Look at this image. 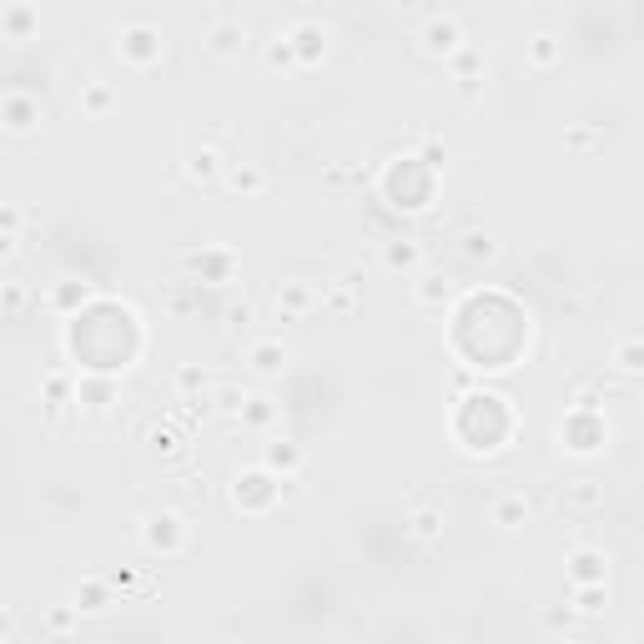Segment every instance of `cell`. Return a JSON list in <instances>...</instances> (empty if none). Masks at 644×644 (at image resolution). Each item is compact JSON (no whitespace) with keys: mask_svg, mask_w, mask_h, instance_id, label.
<instances>
[{"mask_svg":"<svg viewBox=\"0 0 644 644\" xmlns=\"http://www.w3.org/2000/svg\"><path fill=\"white\" fill-rule=\"evenodd\" d=\"M554 438H559V448H564V453L590 459V453H600V448L610 443V423H604V413H579V408H564Z\"/></svg>","mask_w":644,"mask_h":644,"instance_id":"52a82bcc","label":"cell"},{"mask_svg":"<svg viewBox=\"0 0 644 644\" xmlns=\"http://www.w3.org/2000/svg\"><path fill=\"white\" fill-rule=\"evenodd\" d=\"M433 176H438V172H428V166L418 162V156H398V162L382 166L378 186H382V197L393 202L398 212H423L428 202H433V192H438Z\"/></svg>","mask_w":644,"mask_h":644,"instance_id":"7a4b0ae2","label":"cell"},{"mask_svg":"<svg viewBox=\"0 0 644 644\" xmlns=\"http://www.w3.org/2000/svg\"><path fill=\"white\" fill-rule=\"evenodd\" d=\"M227 166H232V156L222 152L217 142H202L197 152L186 156V176H192V182H197V186H222Z\"/></svg>","mask_w":644,"mask_h":644,"instance_id":"ffe728a7","label":"cell"},{"mask_svg":"<svg viewBox=\"0 0 644 644\" xmlns=\"http://www.w3.org/2000/svg\"><path fill=\"white\" fill-rule=\"evenodd\" d=\"M559 503H564L569 513H600L604 503H610V483L594 479V473L564 479V489H559Z\"/></svg>","mask_w":644,"mask_h":644,"instance_id":"d6986e66","label":"cell"},{"mask_svg":"<svg viewBox=\"0 0 644 644\" xmlns=\"http://www.w3.org/2000/svg\"><path fill=\"white\" fill-rule=\"evenodd\" d=\"M257 55H263V67L267 71H303L297 67V51H293V41H287V31H273L263 45H257Z\"/></svg>","mask_w":644,"mask_h":644,"instance_id":"4dcf8cb0","label":"cell"},{"mask_svg":"<svg viewBox=\"0 0 644 644\" xmlns=\"http://www.w3.org/2000/svg\"><path fill=\"white\" fill-rule=\"evenodd\" d=\"M524 67L534 71V76H549V71L564 67V41H559L554 31H534L524 41Z\"/></svg>","mask_w":644,"mask_h":644,"instance_id":"44dd1931","label":"cell"},{"mask_svg":"<svg viewBox=\"0 0 644 644\" xmlns=\"http://www.w3.org/2000/svg\"><path fill=\"white\" fill-rule=\"evenodd\" d=\"M574 624H579V614L569 610V604H549V610H544V630L549 634H569Z\"/></svg>","mask_w":644,"mask_h":644,"instance_id":"ee69618b","label":"cell"},{"mask_svg":"<svg viewBox=\"0 0 644 644\" xmlns=\"http://www.w3.org/2000/svg\"><path fill=\"white\" fill-rule=\"evenodd\" d=\"M35 25H41V11H35V6H21V0H16V6H6V11H0V35H6L11 45L31 41Z\"/></svg>","mask_w":644,"mask_h":644,"instance_id":"4316f807","label":"cell"},{"mask_svg":"<svg viewBox=\"0 0 644 644\" xmlns=\"http://www.w3.org/2000/svg\"><path fill=\"white\" fill-rule=\"evenodd\" d=\"M287 362H293V348H287V343L277 338V333H257V338L242 343V368H247L257 382L283 378Z\"/></svg>","mask_w":644,"mask_h":644,"instance_id":"ba28073f","label":"cell"},{"mask_svg":"<svg viewBox=\"0 0 644 644\" xmlns=\"http://www.w3.org/2000/svg\"><path fill=\"white\" fill-rule=\"evenodd\" d=\"M142 549L146 554H162V559H176L186 554V544H192V524H186V509H156L142 519Z\"/></svg>","mask_w":644,"mask_h":644,"instance_id":"277c9868","label":"cell"},{"mask_svg":"<svg viewBox=\"0 0 644 644\" xmlns=\"http://www.w3.org/2000/svg\"><path fill=\"white\" fill-rule=\"evenodd\" d=\"M116 61L126 71H156L166 61V35L162 25L152 21V16H126V21H116Z\"/></svg>","mask_w":644,"mask_h":644,"instance_id":"6da1fadb","label":"cell"},{"mask_svg":"<svg viewBox=\"0 0 644 644\" xmlns=\"http://www.w3.org/2000/svg\"><path fill=\"white\" fill-rule=\"evenodd\" d=\"M263 469L273 473V479H303L307 448L297 443V438H287V433H273V438L263 443Z\"/></svg>","mask_w":644,"mask_h":644,"instance_id":"2e32d148","label":"cell"},{"mask_svg":"<svg viewBox=\"0 0 644 644\" xmlns=\"http://www.w3.org/2000/svg\"><path fill=\"white\" fill-rule=\"evenodd\" d=\"M564 574L569 590H584V584H610V554L600 544H574L564 554Z\"/></svg>","mask_w":644,"mask_h":644,"instance_id":"4fadbf2b","label":"cell"},{"mask_svg":"<svg viewBox=\"0 0 644 644\" xmlns=\"http://www.w3.org/2000/svg\"><path fill=\"white\" fill-rule=\"evenodd\" d=\"M76 106H81V116H111V111H116V86H111V81H81V96H76Z\"/></svg>","mask_w":644,"mask_h":644,"instance_id":"f1b7e54d","label":"cell"},{"mask_svg":"<svg viewBox=\"0 0 644 644\" xmlns=\"http://www.w3.org/2000/svg\"><path fill=\"white\" fill-rule=\"evenodd\" d=\"M443 519H448V509H443V503H433V499H428V503H418V509L408 513V539H418V544H428V549H433L438 539H443Z\"/></svg>","mask_w":644,"mask_h":644,"instance_id":"d4e9b609","label":"cell"},{"mask_svg":"<svg viewBox=\"0 0 644 644\" xmlns=\"http://www.w3.org/2000/svg\"><path fill=\"white\" fill-rule=\"evenodd\" d=\"M71 604L81 610V620H86V614H106L111 604H116V584H111L106 574H91V579H81L76 590H71Z\"/></svg>","mask_w":644,"mask_h":644,"instance_id":"7402d4cb","label":"cell"},{"mask_svg":"<svg viewBox=\"0 0 644 644\" xmlns=\"http://www.w3.org/2000/svg\"><path fill=\"white\" fill-rule=\"evenodd\" d=\"M413 156L428 166V172H443V166H448V146L438 142V136H418V152Z\"/></svg>","mask_w":644,"mask_h":644,"instance_id":"7bdbcfd3","label":"cell"},{"mask_svg":"<svg viewBox=\"0 0 644 644\" xmlns=\"http://www.w3.org/2000/svg\"><path fill=\"white\" fill-rule=\"evenodd\" d=\"M418 51L428 55V61H453V55L469 45V35H463V21L453 11H423V21H418Z\"/></svg>","mask_w":644,"mask_h":644,"instance_id":"5b68a950","label":"cell"},{"mask_svg":"<svg viewBox=\"0 0 644 644\" xmlns=\"http://www.w3.org/2000/svg\"><path fill=\"white\" fill-rule=\"evenodd\" d=\"M549 644H590V640H579V634H554Z\"/></svg>","mask_w":644,"mask_h":644,"instance_id":"7dc6e473","label":"cell"},{"mask_svg":"<svg viewBox=\"0 0 644 644\" xmlns=\"http://www.w3.org/2000/svg\"><path fill=\"white\" fill-rule=\"evenodd\" d=\"M273 313H277V323H307L313 313H323V293L307 277H287L273 293Z\"/></svg>","mask_w":644,"mask_h":644,"instance_id":"8fae6325","label":"cell"},{"mask_svg":"<svg viewBox=\"0 0 644 644\" xmlns=\"http://www.w3.org/2000/svg\"><path fill=\"white\" fill-rule=\"evenodd\" d=\"M172 388H176V398H182V403H197V398L217 393V382H212V372H207V368H197V362H186V368H176Z\"/></svg>","mask_w":644,"mask_h":644,"instance_id":"f546056e","label":"cell"},{"mask_svg":"<svg viewBox=\"0 0 644 644\" xmlns=\"http://www.w3.org/2000/svg\"><path fill=\"white\" fill-rule=\"evenodd\" d=\"M529 519H534V499H529L524 489H499L489 499V524L499 529V534H519Z\"/></svg>","mask_w":644,"mask_h":644,"instance_id":"5bb4252c","label":"cell"},{"mask_svg":"<svg viewBox=\"0 0 644 644\" xmlns=\"http://www.w3.org/2000/svg\"><path fill=\"white\" fill-rule=\"evenodd\" d=\"M0 634H6V644H16V640H21V614H16V610H6V620H0Z\"/></svg>","mask_w":644,"mask_h":644,"instance_id":"bcb514c9","label":"cell"},{"mask_svg":"<svg viewBox=\"0 0 644 644\" xmlns=\"http://www.w3.org/2000/svg\"><path fill=\"white\" fill-rule=\"evenodd\" d=\"M338 283H343V287H352V293H362V283H368V267H362V263H348V267H343Z\"/></svg>","mask_w":644,"mask_h":644,"instance_id":"f6af8a7d","label":"cell"},{"mask_svg":"<svg viewBox=\"0 0 644 644\" xmlns=\"http://www.w3.org/2000/svg\"><path fill=\"white\" fill-rule=\"evenodd\" d=\"M182 267H186V277H192L197 287H202V283H212V287L237 283V252H232V247H202V252H186Z\"/></svg>","mask_w":644,"mask_h":644,"instance_id":"9c48e42d","label":"cell"},{"mask_svg":"<svg viewBox=\"0 0 644 644\" xmlns=\"http://www.w3.org/2000/svg\"><path fill=\"white\" fill-rule=\"evenodd\" d=\"M569 610L579 620H600L610 610V584H584V590H569Z\"/></svg>","mask_w":644,"mask_h":644,"instance_id":"d6a6232c","label":"cell"},{"mask_svg":"<svg viewBox=\"0 0 644 644\" xmlns=\"http://www.w3.org/2000/svg\"><path fill=\"white\" fill-rule=\"evenodd\" d=\"M81 624V610L76 604H55L51 614H45V634H55V640H67L71 630H76Z\"/></svg>","mask_w":644,"mask_h":644,"instance_id":"60d3db41","label":"cell"},{"mask_svg":"<svg viewBox=\"0 0 644 644\" xmlns=\"http://www.w3.org/2000/svg\"><path fill=\"white\" fill-rule=\"evenodd\" d=\"M252 403V388L247 382H217V413L222 418H242V408Z\"/></svg>","mask_w":644,"mask_h":644,"instance_id":"74e56055","label":"cell"},{"mask_svg":"<svg viewBox=\"0 0 644 644\" xmlns=\"http://www.w3.org/2000/svg\"><path fill=\"white\" fill-rule=\"evenodd\" d=\"M41 121H45V101L35 96V91L11 86L6 96H0V126H6L11 136H31Z\"/></svg>","mask_w":644,"mask_h":644,"instance_id":"7c38bea8","label":"cell"},{"mask_svg":"<svg viewBox=\"0 0 644 644\" xmlns=\"http://www.w3.org/2000/svg\"><path fill=\"white\" fill-rule=\"evenodd\" d=\"M202 307V287L197 283H172L162 287V313L166 317H192Z\"/></svg>","mask_w":644,"mask_h":644,"instance_id":"1f68e13d","label":"cell"},{"mask_svg":"<svg viewBox=\"0 0 644 644\" xmlns=\"http://www.w3.org/2000/svg\"><path fill=\"white\" fill-rule=\"evenodd\" d=\"M96 297H106L96 283H86V277H67V283H55L51 293L41 297V303L51 307L55 317H67V323H71V317H81L91 303H96Z\"/></svg>","mask_w":644,"mask_h":644,"instance_id":"9a60e30c","label":"cell"},{"mask_svg":"<svg viewBox=\"0 0 644 644\" xmlns=\"http://www.w3.org/2000/svg\"><path fill=\"white\" fill-rule=\"evenodd\" d=\"M146 448H152V459H162V463H186V453H182V433L176 428H152V438H146Z\"/></svg>","mask_w":644,"mask_h":644,"instance_id":"8d00e7d4","label":"cell"},{"mask_svg":"<svg viewBox=\"0 0 644 644\" xmlns=\"http://www.w3.org/2000/svg\"><path fill=\"white\" fill-rule=\"evenodd\" d=\"M378 263L382 273H428V242L423 237H393V242H382L378 252Z\"/></svg>","mask_w":644,"mask_h":644,"instance_id":"ac0fdd59","label":"cell"},{"mask_svg":"<svg viewBox=\"0 0 644 644\" xmlns=\"http://www.w3.org/2000/svg\"><path fill=\"white\" fill-rule=\"evenodd\" d=\"M242 428H252V433H267V428L277 423V403L267 393H252V403L242 408V418H237Z\"/></svg>","mask_w":644,"mask_h":644,"instance_id":"d590c367","label":"cell"},{"mask_svg":"<svg viewBox=\"0 0 644 644\" xmlns=\"http://www.w3.org/2000/svg\"><path fill=\"white\" fill-rule=\"evenodd\" d=\"M463 257H469V263H493V257H499V242H493L489 232H469V237H463Z\"/></svg>","mask_w":644,"mask_h":644,"instance_id":"b9f144b4","label":"cell"},{"mask_svg":"<svg viewBox=\"0 0 644 644\" xmlns=\"http://www.w3.org/2000/svg\"><path fill=\"white\" fill-rule=\"evenodd\" d=\"M267 172L257 162H232L227 176H222V192H232V197H267Z\"/></svg>","mask_w":644,"mask_h":644,"instance_id":"603a6c76","label":"cell"},{"mask_svg":"<svg viewBox=\"0 0 644 644\" xmlns=\"http://www.w3.org/2000/svg\"><path fill=\"white\" fill-rule=\"evenodd\" d=\"M257 303H252L247 293L242 297H227V303H222V333H227V338H257Z\"/></svg>","mask_w":644,"mask_h":644,"instance_id":"484cf974","label":"cell"},{"mask_svg":"<svg viewBox=\"0 0 644 644\" xmlns=\"http://www.w3.org/2000/svg\"><path fill=\"white\" fill-rule=\"evenodd\" d=\"M352 313H358V293L352 287H343V283L323 287V317H352Z\"/></svg>","mask_w":644,"mask_h":644,"instance_id":"f35d334b","label":"cell"},{"mask_svg":"<svg viewBox=\"0 0 644 644\" xmlns=\"http://www.w3.org/2000/svg\"><path fill=\"white\" fill-rule=\"evenodd\" d=\"M459 283L453 277H443V273H418V283H413V307L418 313H428V317H443L448 307L459 303Z\"/></svg>","mask_w":644,"mask_h":644,"instance_id":"e0dca14e","label":"cell"},{"mask_svg":"<svg viewBox=\"0 0 644 644\" xmlns=\"http://www.w3.org/2000/svg\"><path fill=\"white\" fill-rule=\"evenodd\" d=\"M610 368L620 378H644V333H620L610 348Z\"/></svg>","mask_w":644,"mask_h":644,"instance_id":"cb8c5ba5","label":"cell"},{"mask_svg":"<svg viewBox=\"0 0 644 644\" xmlns=\"http://www.w3.org/2000/svg\"><path fill=\"white\" fill-rule=\"evenodd\" d=\"M247 45H252L247 21H242L237 11H227V6H217L212 21H207V31H202V55L227 67V61H242V55H247Z\"/></svg>","mask_w":644,"mask_h":644,"instance_id":"3957f363","label":"cell"},{"mask_svg":"<svg viewBox=\"0 0 644 644\" xmlns=\"http://www.w3.org/2000/svg\"><path fill=\"white\" fill-rule=\"evenodd\" d=\"M483 71H489V55H483L479 45H463V51L448 61V76L453 81H483Z\"/></svg>","mask_w":644,"mask_h":644,"instance_id":"e575fe53","label":"cell"},{"mask_svg":"<svg viewBox=\"0 0 644 644\" xmlns=\"http://www.w3.org/2000/svg\"><path fill=\"white\" fill-rule=\"evenodd\" d=\"M600 146H604V132H600V126H584V121H579V126H569V132H564V152L590 156V152H600Z\"/></svg>","mask_w":644,"mask_h":644,"instance_id":"ab89813d","label":"cell"},{"mask_svg":"<svg viewBox=\"0 0 644 644\" xmlns=\"http://www.w3.org/2000/svg\"><path fill=\"white\" fill-rule=\"evenodd\" d=\"M76 403L86 408V413H106V408L116 403V382L101 378V372H81V378H76Z\"/></svg>","mask_w":644,"mask_h":644,"instance_id":"83f0119b","label":"cell"},{"mask_svg":"<svg viewBox=\"0 0 644 644\" xmlns=\"http://www.w3.org/2000/svg\"><path fill=\"white\" fill-rule=\"evenodd\" d=\"M287 41H293V51H297V67H317L323 55H328V21H317V11L313 6H303L297 11V21L287 25Z\"/></svg>","mask_w":644,"mask_h":644,"instance_id":"30bf717a","label":"cell"},{"mask_svg":"<svg viewBox=\"0 0 644 644\" xmlns=\"http://www.w3.org/2000/svg\"><path fill=\"white\" fill-rule=\"evenodd\" d=\"M232 503L242 513H252V519H263V513H273L283 503V479H273L263 463L257 469H237L232 473Z\"/></svg>","mask_w":644,"mask_h":644,"instance_id":"8992f818","label":"cell"},{"mask_svg":"<svg viewBox=\"0 0 644 644\" xmlns=\"http://www.w3.org/2000/svg\"><path fill=\"white\" fill-rule=\"evenodd\" d=\"M0 307H6V317H21V313H31V307H41V297L31 293V283L6 277V283H0Z\"/></svg>","mask_w":644,"mask_h":644,"instance_id":"836d02e7","label":"cell"}]
</instances>
